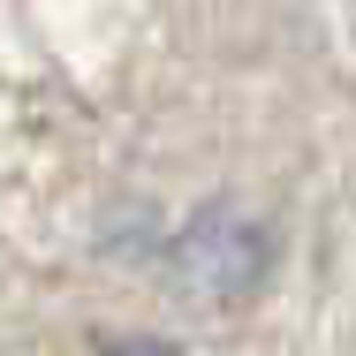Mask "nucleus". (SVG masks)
<instances>
[{
  "label": "nucleus",
  "instance_id": "f257e3e1",
  "mask_svg": "<svg viewBox=\"0 0 356 356\" xmlns=\"http://www.w3.org/2000/svg\"><path fill=\"white\" fill-rule=\"evenodd\" d=\"M99 356H182L175 341H152V334H137V341H114V349H99Z\"/></svg>",
  "mask_w": 356,
  "mask_h": 356
}]
</instances>
